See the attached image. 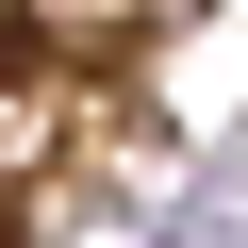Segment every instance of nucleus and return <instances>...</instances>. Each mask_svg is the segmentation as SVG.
I'll list each match as a JSON object with an SVG mask.
<instances>
[{
    "instance_id": "1",
    "label": "nucleus",
    "mask_w": 248,
    "mask_h": 248,
    "mask_svg": "<svg viewBox=\"0 0 248 248\" xmlns=\"http://www.w3.org/2000/svg\"><path fill=\"white\" fill-rule=\"evenodd\" d=\"M0 66H17V33H0Z\"/></svg>"
}]
</instances>
